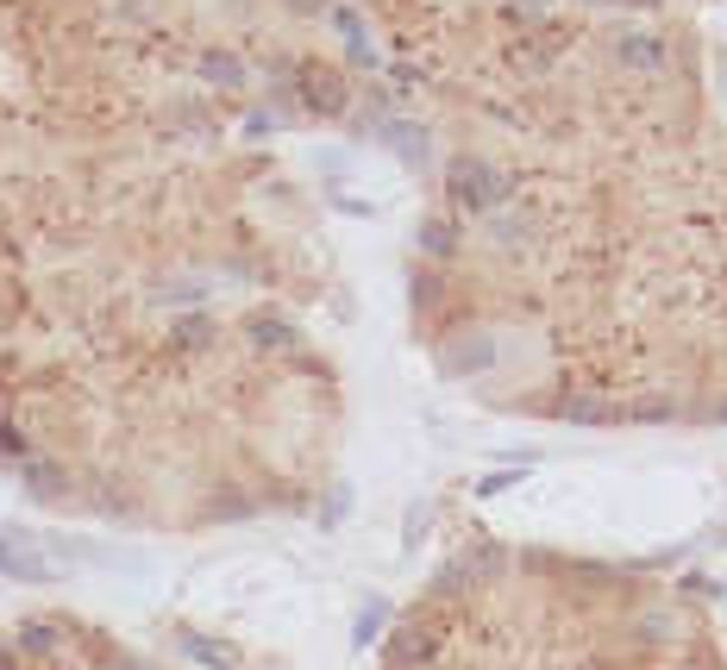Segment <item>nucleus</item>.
<instances>
[{"mask_svg":"<svg viewBox=\"0 0 727 670\" xmlns=\"http://www.w3.org/2000/svg\"><path fill=\"white\" fill-rule=\"evenodd\" d=\"M446 150H596L727 120L722 0H351Z\"/></svg>","mask_w":727,"mask_h":670,"instance_id":"2","label":"nucleus"},{"mask_svg":"<svg viewBox=\"0 0 727 670\" xmlns=\"http://www.w3.org/2000/svg\"><path fill=\"white\" fill-rule=\"evenodd\" d=\"M376 670H727V639L652 564L489 539L426 576Z\"/></svg>","mask_w":727,"mask_h":670,"instance_id":"3","label":"nucleus"},{"mask_svg":"<svg viewBox=\"0 0 727 670\" xmlns=\"http://www.w3.org/2000/svg\"><path fill=\"white\" fill-rule=\"evenodd\" d=\"M0 670H175L82 614H20L0 626Z\"/></svg>","mask_w":727,"mask_h":670,"instance_id":"4","label":"nucleus"},{"mask_svg":"<svg viewBox=\"0 0 727 670\" xmlns=\"http://www.w3.org/2000/svg\"><path fill=\"white\" fill-rule=\"evenodd\" d=\"M408 326L489 414L727 426V120L596 150H439Z\"/></svg>","mask_w":727,"mask_h":670,"instance_id":"1","label":"nucleus"}]
</instances>
